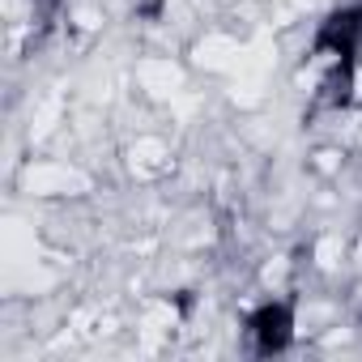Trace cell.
I'll return each instance as SVG.
<instances>
[{"mask_svg": "<svg viewBox=\"0 0 362 362\" xmlns=\"http://www.w3.org/2000/svg\"><path fill=\"white\" fill-rule=\"evenodd\" d=\"M311 47L349 77L362 60V0H345V5L328 9L311 35Z\"/></svg>", "mask_w": 362, "mask_h": 362, "instance_id": "cell-1", "label": "cell"}, {"mask_svg": "<svg viewBox=\"0 0 362 362\" xmlns=\"http://www.w3.org/2000/svg\"><path fill=\"white\" fill-rule=\"evenodd\" d=\"M243 337H247V349L256 358H277L286 349H294V337H298V311L290 298H264L256 303L247 315H243Z\"/></svg>", "mask_w": 362, "mask_h": 362, "instance_id": "cell-2", "label": "cell"}]
</instances>
